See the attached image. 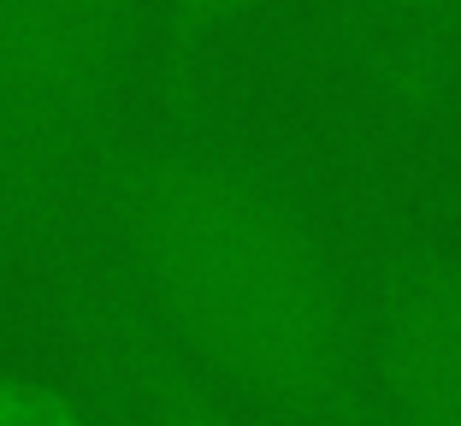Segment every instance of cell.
<instances>
[{
    "label": "cell",
    "mask_w": 461,
    "mask_h": 426,
    "mask_svg": "<svg viewBox=\"0 0 461 426\" xmlns=\"http://www.w3.org/2000/svg\"><path fill=\"white\" fill-rule=\"evenodd\" d=\"M361 36H373V41H402V48H420V41H449V36H461V0H379Z\"/></svg>",
    "instance_id": "7"
},
{
    "label": "cell",
    "mask_w": 461,
    "mask_h": 426,
    "mask_svg": "<svg viewBox=\"0 0 461 426\" xmlns=\"http://www.w3.org/2000/svg\"><path fill=\"white\" fill-rule=\"evenodd\" d=\"M160 6V36H166V59L184 66L202 48H213L225 30H237L243 18H255L267 0H154Z\"/></svg>",
    "instance_id": "6"
},
{
    "label": "cell",
    "mask_w": 461,
    "mask_h": 426,
    "mask_svg": "<svg viewBox=\"0 0 461 426\" xmlns=\"http://www.w3.org/2000/svg\"><path fill=\"white\" fill-rule=\"evenodd\" d=\"M107 421H113V414H107Z\"/></svg>",
    "instance_id": "10"
},
{
    "label": "cell",
    "mask_w": 461,
    "mask_h": 426,
    "mask_svg": "<svg viewBox=\"0 0 461 426\" xmlns=\"http://www.w3.org/2000/svg\"><path fill=\"white\" fill-rule=\"evenodd\" d=\"M154 0H0V243L13 273L83 231L131 142Z\"/></svg>",
    "instance_id": "2"
},
{
    "label": "cell",
    "mask_w": 461,
    "mask_h": 426,
    "mask_svg": "<svg viewBox=\"0 0 461 426\" xmlns=\"http://www.w3.org/2000/svg\"><path fill=\"white\" fill-rule=\"evenodd\" d=\"M6 273H13V261H6V243H0V278H6Z\"/></svg>",
    "instance_id": "9"
},
{
    "label": "cell",
    "mask_w": 461,
    "mask_h": 426,
    "mask_svg": "<svg viewBox=\"0 0 461 426\" xmlns=\"http://www.w3.org/2000/svg\"><path fill=\"white\" fill-rule=\"evenodd\" d=\"M83 237L131 303L260 421L384 426L361 278L260 154L195 131H131Z\"/></svg>",
    "instance_id": "1"
},
{
    "label": "cell",
    "mask_w": 461,
    "mask_h": 426,
    "mask_svg": "<svg viewBox=\"0 0 461 426\" xmlns=\"http://www.w3.org/2000/svg\"><path fill=\"white\" fill-rule=\"evenodd\" d=\"M384 426H461V249L391 237L361 273Z\"/></svg>",
    "instance_id": "4"
},
{
    "label": "cell",
    "mask_w": 461,
    "mask_h": 426,
    "mask_svg": "<svg viewBox=\"0 0 461 426\" xmlns=\"http://www.w3.org/2000/svg\"><path fill=\"white\" fill-rule=\"evenodd\" d=\"M0 426H113V421L77 373L48 379L30 367H0Z\"/></svg>",
    "instance_id": "5"
},
{
    "label": "cell",
    "mask_w": 461,
    "mask_h": 426,
    "mask_svg": "<svg viewBox=\"0 0 461 426\" xmlns=\"http://www.w3.org/2000/svg\"><path fill=\"white\" fill-rule=\"evenodd\" d=\"M373 6H379V0H326V18H331L338 36H361L366 18H373Z\"/></svg>",
    "instance_id": "8"
},
{
    "label": "cell",
    "mask_w": 461,
    "mask_h": 426,
    "mask_svg": "<svg viewBox=\"0 0 461 426\" xmlns=\"http://www.w3.org/2000/svg\"><path fill=\"white\" fill-rule=\"evenodd\" d=\"M48 314L71 373L101 397L113 426H272L207 379L184 349L131 303V290L89 237H66L18 273Z\"/></svg>",
    "instance_id": "3"
}]
</instances>
